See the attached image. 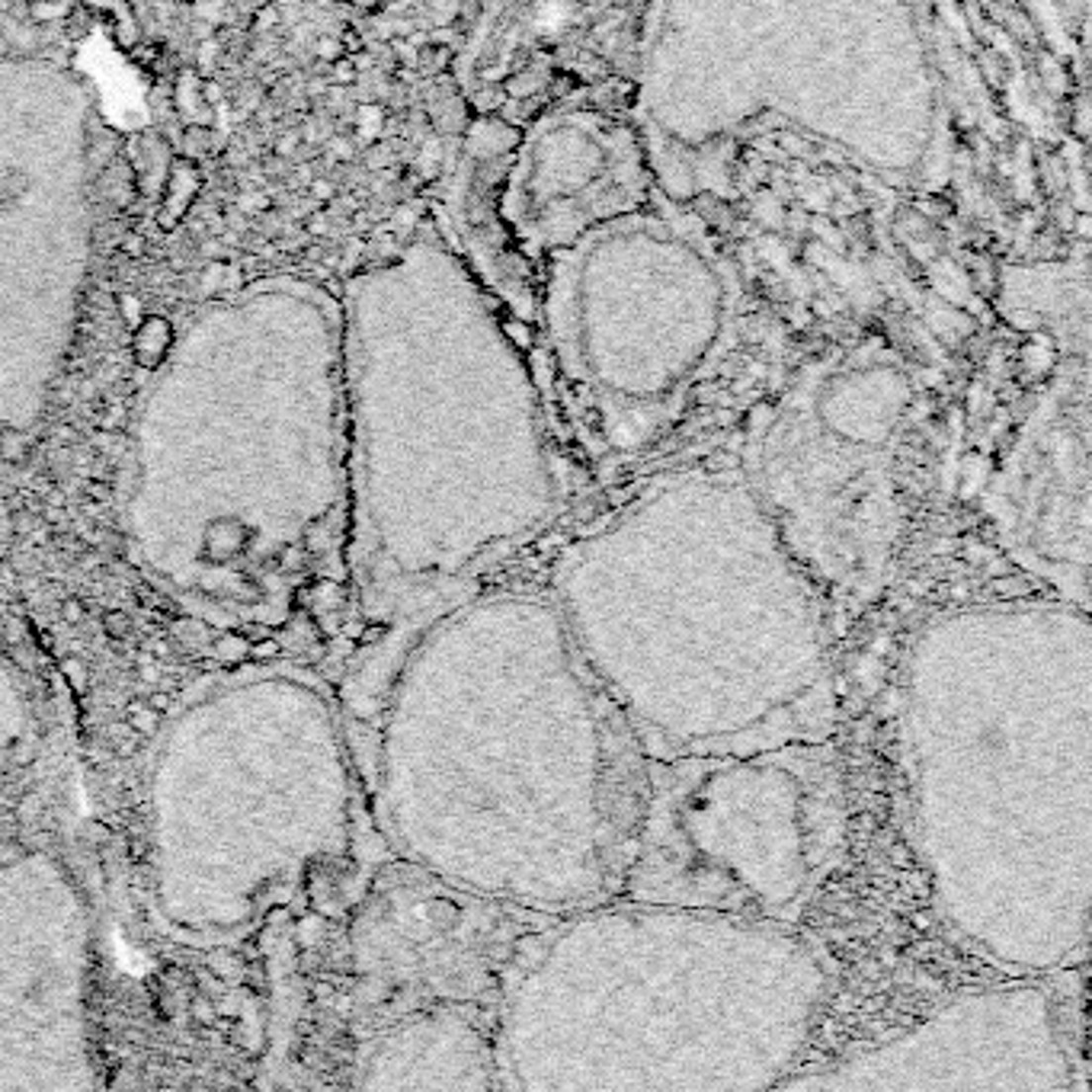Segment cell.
I'll return each mask as SVG.
<instances>
[{
    "label": "cell",
    "mask_w": 1092,
    "mask_h": 1092,
    "mask_svg": "<svg viewBox=\"0 0 1092 1092\" xmlns=\"http://www.w3.org/2000/svg\"><path fill=\"white\" fill-rule=\"evenodd\" d=\"M202 193V173L193 157H173L167 170V183L160 189V212H157V228L173 231L176 225L189 215Z\"/></svg>",
    "instance_id": "cell-1"
},
{
    "label": "cell",
    "mask_w": 1092,
    "mask_h": 1092,
    "mask_svg": "<svg viewBox=\"0 0 1092 1092\" xmlns=\"http://www.w3.org/2000/svg\"><path fill=\"white\" fill-rule=\"evenodd\" d=\"M170 347H173V324L163 318V314H145V318L135 324L132 356L142 368L163 365Z\"/></svg>",
    "instance_id": "cell-2"
},
{
    "label": "cell",
    "mask_w": 1092,
    "mask_h": 1092,
    "mask_svg": "<svg viewBox=\"0 0 1092 1092\" xmlns=\"http://www.w3.org/2000/svg\"><path fill=\"white\" fill-rule=\"evenodd\" d=\"M173 103L186 126H209L212 122V103L206 100V93H202V77L196 71H183L176 77Z\"/></svg>",
    "instance_id": "cell-3"
},
{
    "label": "cell",
    "mask_w": 1092,
    "mask_h": 1092,
    "mask_svg": "<svg viewBox=\"0 0 1092 1092\" xmlns=\"http://www.w3.org/2000/svg\"><path fill=\"white\" fill-rule=\"evenodd\" d=\"M202 285H206V292H222V289H231V285L238 289L241 269L231 260H212L206 272H202Z\"/></svg>",
    "instance_id": "cell-4"
},
{
    "label": "cell",
    "mask_w": 1092,
    "mask_h": 1092,
    "mask_svg": "<svg viewBox=\"0 0 1092 1092\" xmlns=\"http://www.w3.org/2000/svg\"><path fill=\"white\" fill-rule=\"evenodd\" d=\"M567 20V7L561 4V0H545L542 13L536 17V23L542 26V30H561Z\"/></svg>",
    "instance_id": "cell-5"
},
{
    "label": "cell",
    "mask_w": 1092,
    "mask_h": 1092,
    "mask_svg": "<svg viewBox=\"0 0 1092 1092\" xmlns=\"http://www.w3.org/2000/svg\"><path fill=\"white\" fill-rule=\"evenodd\" d=\"M116 305H119L122 321H126L129 327H135V324L145 318V308H142V298L139 295H116Z\"/></svg>",
    "instance_id": "cell-6"
},
{
    "label": "cell",
    "mask_w": 1092,
    "mask_h": 1092,
    "mask_svg": "<svg viewBox=\"0 0 1092 1092\" xmlns=\"http://www.w3.org/2000/svg\"><path fill=\"white\" fill-rule=\"evenodd\" d=\"M119 250H122V256H132V260H145L148 256V238L139 235V231H129V235L119 241Z\"/></svg>",
    "instance_id": "cell-7"
},
{
    "label": "cell",
    "mask_w": 1092,
    "mask_h": 1092,
    "mask_svg": "<svg viewBox=\"0 0 1092 1092\" xmlns=\"http://www.w3.org/2000/svg\"><path fill=\"white\" fill-rule=\"evenodd\" d=\"M90 23H93V13H90V7H74L71 13H67V36H71V39H77V36H87Z\"/></svg>",
    "instance_id": "cell-8"
},
{
    "label": "cell",
    "mask_w": 1092,
    "mask_h": 1092,
    "mask_svg": "<svg viewBox=\"0 0 1092 1092\" xmlns=\"http://www.w3.org/2000/svg\"><path fill=\"white\" fill-rule=\"evenodd\" d=\"M314 54H318L321 61L331 64V61L340 58V54H344V46H340L337 36H318V39H314Z\"/></svg>",
    "instance_id": "cell-9"
},
{
    "label": "cell",
    "mask_w": 1092,
    "mask_h": 1092,
    "mask_svg": "<svg viewBox=\"0 0 1092 1092\" xmlns=\"http://www.w3.org/2000/svg\"><path fill=\"white\" fill-rule=\"evenodd\" d=\"M331 77L344 87L352 84V80H356V61H352L349 54H340L337 61H331Z\"/></svg>",
    "instance_id": "cell-10"
},
{
    "label": "cell",
    "mask_w": 1092,
    "mask_h": 1092,
    "mask_svg": "<svg viewBox=\"0 0 1092 1092\" xmlns=\"http://www.w3.org/2000/svg\"><path fill=\"white\" fill-rule=\"evenodd\" d=\"M378 122H381V113L375 106H365L359 113V132L365 135V139H372V135L378 132Z\"/></svg>",
    "instance_id": "cell-11"
},
{
    "label": "cell",
    "mask_w": 1092,
    "mask_h": 1092,
    "mask_svg": "<svg viewBox=\"0 0 1092 1092\" xmlns=\"http://www.w3.org/2000/svg\"><path fill=\"white\" fill-rule=\"evenodd\" d=\"M276 23H279V7L276 4H263V10L260 13H256V30H276Z\"/></svg>",
    "instance_id": "cell-12"
},
{
    "label": "cell",
    "mask_w": 1092,
    "mask_h": 1092,
    "mask_svg": "<svg viewBox=\"0 0 1092 1092\" xmlns=\"http://www.w3.org/2000/svg\"><path fill=\"white\" fill-rule=\"evenodd\" d=\"M334 193H337V189H334L331 183H327V180H311V199H318V202H331V199H334Z\"/></svg>",
    "instance_id": "cell-13"
},
{
    "label": "cell",
    "mask_w": 1092,
    "mask_h": 1092,
    "mask_svg": "<svg viewBox=\"0 0 1092 1092\" xmlns=\"http://www.w3.org/2000/svg\"><path fill=\"white\" fill-rule=\"evenodd\" d=\"M298 142H302V139H298L295 132H292V135H285V139H279V142H276V154H279V157H292V154H295V148H298Z\"/></svg>",
    "instance_id": "cell-14"
},
{
    "label": "cell",
    "mask_w": 1092,
    "mask_h": 1092,
    "mask_svg": "<svg viewBox=\"0 0 1092 1092\" xmlns=\"http://www.w3.org/2000/svg\"><path fill=\"white\" fill-rule=\"evenodd\" d=\"M266 206H269V202H266L263 196H256V193H253V196H241V209H244V212H250V215H253V212H263Z\"/></svg>",
    "instance_id": "cell-15"
},
{
    "label": "cell",
    "mask_w": 1092,
    "mask_h": 1092,
    "mask_svg": "<svg viewBox=\"0 0 1092 1092\" xmlns=\"http://www.w3.org/2000/svg\"><path fill=\"white\" fill-rule=\"evenodd\" d=\"M202 93H206V100H209L212 106L225 97V90H222V84H218V80H202Z\"/></svg>",
    "instance_id": "cell-16"
},
{
    "label": "cell",
    "mask_w": 1092,
    "mask_h": 1092,
    "mask_svg": "<svg viewBox=\"0 0 1092 1092\" xmlns=\"http://www.w3.org/2000/svg\"><path fill=\"white\" fill-rule=\"evenodd\" d=\"M308 231H314V235H324V231H327V218L324 215H314L311 222H308Z\"/></svg>",
    "instance_id": "cell-17"
},
{
    "label": "cell",
    "mask_w": 1092,
    "mask_h": 1092,
    "mask_svg": "<svg viewBox=\"0 0 1092 1092\" xmlns=\"http://www.w3.org/2000/svg\"><path fill=\"white\" fill-rule=\"evenodd\" d=\"M13 4H17V0H0V17H7V13H13Z\"/></svg>",
    "instance_id": "cell-18"
}]
</instances>
